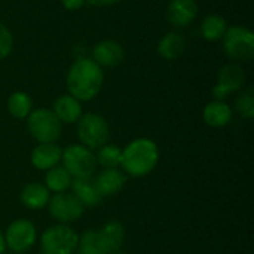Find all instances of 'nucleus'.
<instances>
[{"mask_svg": "<svg viewBox=\"0 0 254 254\" xmlns=\"http://www.w3.org/2000/svg\"><path fill=\"white\" fill-rule=\"evenodd\" d=\"M67 89L79 101L94 100L104 83V71L92 58L76 60L67 73Z\"/></svg>", "mask_w": 254, "mask_h": 254, "instance_id": "obj_1", "label": "nucleus"}, {"mask_svg": "<svg viewBox=\"0 0 254 254\" xmlns=\"http://www.w3.org/2000/svg\"><path fill=\"white\" fill-rule=\"evenodd\" d=\"M159 161V149L150 138H135L122 150L121 167L127 176L144 177L150 174Z\"/></svg>", "mask_w": 254, "mask_h": 254, "instance_id": "obj_2", "label": "nucleus"}, {"mask_svg": "<svg viewBox=\"0 0 254 254\" xmlns=\"http://www.w3.org/2000/svg\"><path fill=\"white\" fill-rule=\"evenodd\" d=\"M27 129L37 143H57L63 124L51 109H36L27 116Z\"/></svg>", "mask_w": 254, "mask_h": 254, "instance_id": "obj_3", "label": "nucleus"}, {"mask_svg": "<svg viewBox=\"0 0 254 254\" xmlns=\"http://www.w3.org/2000/svg\"><path fill=\"white\" fill-rule=\"evenodd\" d=\"M223 39V48L226 55L235 63H247L254 57L253 31L243 25L228 27Z\"/></svg>", "mask_w": 254, "mask_h": 254, "instance_id": "obj_4", "label": "nucleus"}, {"mask_svg": "<svg viewBox=\"0 0 254 254\" xmlns=\"http://www.w3.org/2000/svg\"><path fill=\"white\" fill-rule=\"evenodd\" d=\"M63 167L71 176V179L94 177L97 171V159L92 150L82 144H70L61 155Z\"/></svg>", "mask_w": 254, "mask_h": 254, "instance_id": "obj_5", "label": "nucleus"}, {"mask_svg": "<svg viewBox=\"0 0 254 254\" xmlns=\"http://www.w3.org/2000/svg\"><path fill=\"white\" fill-rule=\"evenodd\" d=\"M110 128L107 121L97 113H85L77 121V137L80 144L89 150H97L107 144Z\"/></svg>", "mask_w": 254, "mask_h": 254, "instance_id": "obj_6", "label": "nucleus"}, {"mask_svg": "<svg viewBox=\"0 0 254 254\" xmlns=\"http://www.w3.org/2000/svg\"><path fill=\"white\" fill-rule=\"evenodd\" d=\"M79 235L68 225H55L43 231L40 246L45 253L73 254L77 249Z\"/></svg>", "mask_w": 254, "mask_h": 254, "instance_id": "obj_7", "label": "nucleus"}, {"mask_svg": "<svg viewBox=\"0 0 254 254\" xmlns=\"http://www.w3.org/2000/svg\"><path fill=\"white\" fill-rule=\"evenodd\" d=\"M51 217L60 225H70L77 222L85 211L82 202L71 192H61L51 196L46 205Z\"/></svg>", "mask_w": 254, "mask_h": 254, "instance_id": "obj_8", "label": "nucleus"}, {"mask_svg": "<svg viewBox=\"0 0 254 254\" xmlns=\"http://www.w3.org/2000/svg\"><path fill=\"white\" fill-rule=\"evenodd\" d=\"M4 244L13 253H25L30 250L36 240L37 232L34 225L27 219H16L6 228L4 234Z\"/></svg>", "mask_w": 254, "mask_h": 254, "instance_id": "obj_9", "label": "nucleus"}, {"mask_svg": "<svg viewBox=\"0 0 254 254\" xmlns=\"http://www.w3.org/2000/svg\"><path fill=\"white\" fill-rule=\"evenodd\" d=\"M246 83V71L238 63H229L219 71V79L213 88L214 100L223 101L229 94L238 92Z\"/></svg>", "mask_w": 254, "mask_h": 254, "instance_id": "obj_10", "label": "nucleus"}, {"mask_svg": "<svg viewBox=\"0 0 254 254\" xmlns=\"http://www.w3.org/2000/svg\"><path fill=\"white\" fill-rule=\"evenodd\" d=\"M125 58V51L122 48V45L116 40L107 39L103 42H98L94 46L92 51V60L103 68H112V67H118Z\"/></svg>", "mask_w": 254, "mask_h": 254, "instance_id": "obj_11", "label": "nucleus"}, {"mask_svg": "<svg viewBox=\"0 0 254 254\" xmlns=\"http://www.w3.org/2000/svg\"><path fill=\"white\" fill-rule=\"evenodd\" d=\"M63 149L57 143H39L30 156L31 165L39 171H48L61 162Z\"/></svg>", "mask_w": 254, "mask_h": 254, "instance_id": "obj_12", "label": "nucleus"}, {"mask_svg": "<svg viewBox=\"0 0 254 254\" xmlns=\"http://www.w3.org/2000/svg\"><path fill=\"white\" fill-rule=\"evenodd\" d=\"M198 13L195 0H171L167 6V19L174 27L189 25Z\"/></svg>", "mask_w": 254, "mask_h": 254, "instance_id": "obj_13", "label": "nucleus"}, {"mask_svg": "<svg viewBox=\"0 0 254 254\" xmlns=\"http://www.w3.org/2000/svg\"><path fill=\"white\" fill-rule=\"evenodd\" d=\"M71 193L82 202V205L86 208L97 207L104 198L101 196L100 190L97 189L94 177H85V179H73L71 180Z\"/></svg>", "mask_w": 254, "mask_h": 254, "instance_id": "obj_14", "label": "nucleus"}, {"mask_svg": "<svg viewBox=\"0 0 254 254\" xmlns=\"http://www.w3.org/2000/svg\"><path fill=\"white\" fill-rule=\"evenodd\" d=\"M54 115L58 118V121L61 124H76L80 116H82V104L79 100H76L74 97H71L70 94H64L60 95L54 104L52 109Z\"/></svg>", "mask_w": 254, "mask_h": 254, "instance_id": "obj_15", "label": "nucleus"}, {"mask_svg": "<svg viewBox=\"0 0 254 254\" xmlns=\"http://www.w3.org/2000/svg\"><path fill=\"white\" fill-rule=\"evenodd\" d=\"M94 180L101 196L106 198L113 196L122 190L127 182V176L119 168H104L97 177H94Z\"/></svg>", "mask_w": 254, "mask_h": 254, "instance_id": "obj_16", "label": "nucleus"}, {"mask_svg": "<svg viewBox=\"0 0 254 254\" xmlns=\"http://www.w3.org/2000/svg\"><path fill=\"white\" fill-rule=\"evenodd\" d=\"M19 199L21 204L28 208V210H42L46 208L49 199H51V192L48 190V188L39 182H31L27 183L21 193H19Z\"/></svg>", "mask_w": 254, "mask_h": 254, "instance_id": "obj_17", "label": "nucleus"}, {"mask_svg": "<svg viewBox=\"0 0 254 254\" xmlns=\"http://www.w3.org/2000/svg\"><path fill=\"white\" fill-rule=\"evenodd\" d=\"M97 234L106 254H115L121 250L125 240V228L122 223L115 220L107 222L97 231Z\"/></svg>", "mask_w": 254, "mask_h": 254, "instance_id": "obj_18", "label": "nucleus"}, {"mask_svg": "<svg viewBox=\"0 0 254 254\" xmlns=\"http://www.w3.org/2000/svg\"><path fill=\"white\" fill-rule=\"evenodd\" d=\"M202 119L211 128H223L232 121V109L228 103L214 100L204 107Z\"/></svg>", "mask_w": 254, "mask_h": 254, "instance_id": "obj_19", "label": "nucleus"}, {"mask_svg": "<svg viewBox=\"0 0 254 254\" xmlns=\"http://www.w3.org/2000/svg\"><path fill=\"white\" fill-rule=\"evenodd\" d=\"M185 51H186V39L183 37V34L176 31H170L164 34L158 43V52L167 61H174L180 58Z\"/></svg>", "mask_w": 254, "mask_h": 254, "instance_id": "obj_20", "label": "nucleus"}, {"mask_svg": "<svg viewBox=\"0 0 254 254\" xmlns=\"http://www.w3.org/2000/svg\"><path fill=\"white\" fill-rule=\"evenodd\" d=\"M71 180L73 179L67 173V170L63 165H57V167H54V168L46 171L45 186L48 188L49 192L61 193V192H67V189H70Z\"/></svg>", "mask_w": 254, "mask_h": 254, "instance_id": "obj_21", "label": "nucleus"}, {"mask_svg": "<svg viewBox=\"0 0 254 254\" xmlns=\"http://www.w3.org/2000/svg\"><path fill=\"white\" fill-rule=\"evenodd\" d=\"M228 30V21L217 13L208 15L201 22V34L205 40L216 42L220 40Z\"/></svg>", "mask_w": 254, "mask_h": 254, "instance_id": "obj_22", "label": "nucleus"}, {"mask_svg": "<svg viewBox=\"0 0 254 254\" xmlns=\"http://www.w3.org/2000/svg\"><path fill=\"white\" fill-rule=\"evenodd\" d=\"M33 110V100L24 91H15L7 98V112L15 119H27Z\"/></svg>", "mask_w": 254, "mask_h": 254, "instance_id": "obj_23", "label": "nucleus"}, {"mask_svg": "<svg viewBox=\"0 0 254 254\" xmlns=\"http://www.w3.org/2000/svg\"><path fill=\"white\" fill-rule=\"evenodd\" d=\"M97 165H101L104 168H118L121 167L122 159V149L116 144H104L100 149H97Z\"/></svg>", "mask_w": 254, "mask_h": 254, "instance_id": "obj_24", "label": "nucleus"}, {"mask_svg": "<svg viewBox=\"0 0 254 254\" xmlns=\"http://www.w3.org/2000/svg\"><path fill=\"white\" fill-rule=\"evenodd\" d=\"M76 252H77V254H106L95 229L85 231L79 237Z\"/></svg>", "mask_w": 254, "mask_h": 254, "instance_id": "obj_25", "label": "nucleus"}, {"mask_svg": "<svg viewBox=\"0 0 254 254\" xmlns=\"http://www.w3.org/2000/svg\"><path fill=\"white\" fill-rule=\"evenodd\" d=\"M235 109L237 112L246 118V119H253L254 116V89L247 88L240 92V95L235 100Z\"/></svg>", "mask_w": 254, "mask_h": 254, "instance_id": "obj_26", "label": "nucleus"}, {"mask_svg": "<svg viewBox=\"0 0 254 254\" xmlns=\"http://www.w3.org/2000/svg\"><path fill=\"white\" fill-rule=\"evenodd\" d=\"M13 46V37L10 30L0 22V61L4 60L10 52Z\"/></svg>", "mask_w": 254, "mask_h": 254, "instance_id": "obj_27", "label": "nucleus"}, {"mask_svg": "<svg viewBox=\"0 0 254 254\" xmlns=\"http://www.w3.org/2000/svg\"><path fill=\"white\" fill-rule=\"evenodd\" d=\"M85 3H86V0H61V4L67 10H79Z\"/></svg>", "mask_w": 254, "mask_h": 254, "instance_id": "obj_28", "label": "nucleus"}, {"mask_svg": "<svg viewBox=\"0 0 254 254\" xmlns=\"http://www.w3.org/2000/svg\"><path fill=\"white\" fill-rule=\"evenodd\" d=\"M91 4L94 6H110V4H116L121 0H88Z\"/></svg>", "mask_w": 254, "mask_h": 254, "instance_id": "obj_29", "label": "nucleus"}, {"mask_svg": "<svg viewBox=\"0 0 254 254\" xmlns=\"http://www.w3.org/2000/svg\"><path fill=\"white\" fill-rule=\"evenodd\" d=\"M6 249V244H4V237H3V232L0 231V254H3Z\"/></svg>", "mask_w": 254, "mask_h": 254, "instance_id": "obj_30", "label": "nucleus"}, {"mask_svg": "<svg viewBox=\"0 0 254 254\" xmlns=\"http://www.w3.org/2000/svg\"><path fill=\"white\" fill-rule=\"evenodd\" d=\"M115 254H122V253H121V252H118V253H115Z\"/></svg>", "mask_w": 254, "mask_h": 254, "instance_id": "obj_31", "label": "nucleus"}, {"mask_svg": "<svg viewBox=\"0 0 254 254\" xmlns=\"http://www.w3.org/2000/svg\"><path fill=\"white\" fill-rule=\"evenodd\" d=\"M15 254H25V253H15Z\"/></svg>", "mask_w": 254, "mask_h": 254, "instance_id": "obj_32", "label": "nucleus"}, {"mask_svg": "<svg viewBox=\"0 0 254 254\" xmlns=\"http://www.w3.org/2000/svg\"><path fill=\"white\" fill-rule=\"evenodd\" d=\"M42 254H49V253H45V252H43V253H42Z\"/></svg>", "mask_w": 254, "mask_h": 254, "instance_id": "obj_33", "label": "nucleus"}]
</instances>
